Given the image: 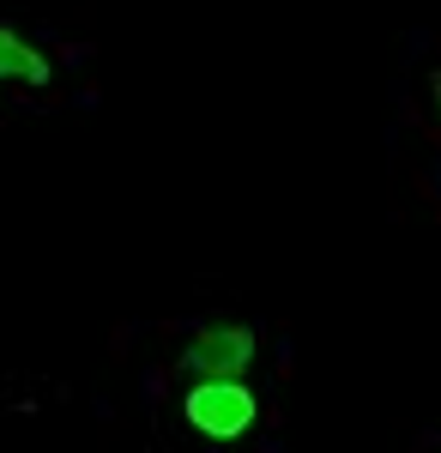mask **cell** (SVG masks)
<instances>
[{"label":"cell","mask_w":441,"mask_h":453,"mask_svg":"<svg viewBox=\"0 0 441 453\" xmlns=\"http://www.w3.org/2000/svg\"><path fill=\"white\" fill-rule=\"evenodd\" d=\"M254 357H260V339H254V326H200L188 350H182V375L188 381H242L248 369H254Z\"/></svg>","instance_id":"7a4b0ae2"},{"label":"cell","mask_w":441,"mask_h":453,"mask_svg":"<svg viewBox=\"0 0 441 453\" xmlns=\"http://www.w3.org/2000/svg\"><path fill=\"white\" fill-rule=\"evenodd\" d=\"M182 418L194 423L205 441H242L260 418V399H254L248 381H194L182 393Z\"/></svg>","instance_id":"6da1fadb"},{"label":"cell","mask_w":441,"mask_h":453,"mask_svg":"<svg viewBox=\"0 0 441 453\" xmlns=\"http://www.w3.org/2000/svg\"><path fill=\"white\" fill-rule=\"evenodd\" d=\"M436 104H441V79H436Z\"/></svg>","instance_id":"277c9868"},{"label":"cell","mask_w":441,"mask_h":453,"mask_svg":"<svg viewBox=\"0 0 441 453\" xmlns=\"http://www.w3.org/2000/svg\"><path fill=\"white\" fill-rule=\"evenodd\" d=\"M49 85V55H36V42L12 31V25H0V85Z\"/></svg>","instance_id":"3957f363"}]
</instances>
